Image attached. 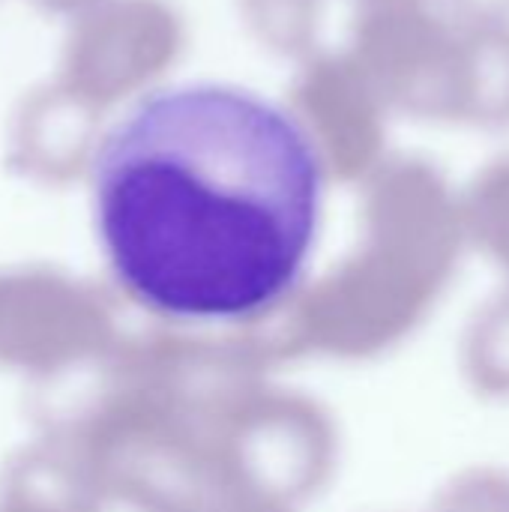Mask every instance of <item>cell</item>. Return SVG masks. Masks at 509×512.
Masks as SVG:
<instances>
[{"label": "cell", "mask_w": 509, "mask_h": 512, "mask_svg": "<svg viewBox=\"0 0 509 512\" xmlns=\"http://www.w3.org/2000/svg\"><path fill=\"white\" fill-rule=\"evenodd\" d=\"M93 198L105 255L132 297L168 318L240 321L300 282L324 171L279 105L186 84L141 99L105 135Z\"/></svg>", "instance_id": "obj_1"}]
</instances>
